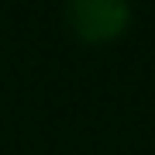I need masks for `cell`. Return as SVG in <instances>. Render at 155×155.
<instances>
[{
  "instance_id": "obj_1",
  "label": "cell",
  "mask_w": 155,
  "mask_h": 155,
  "mask_svg": "<svg viewBox=\"0 0 155 155\" xmlns=\"http://www.w3.org/2000/svg\"><path fill=\"white\" fill-rule=\"evenodd\" d=\"M62 21L69 35L83 45H114L131 28L127 0H66Z\"/></svg>"
}]
</instances>
